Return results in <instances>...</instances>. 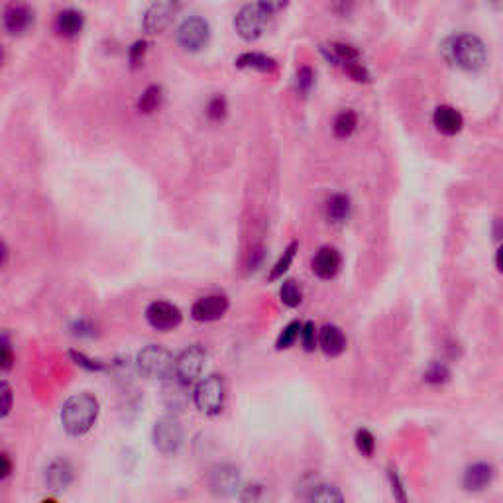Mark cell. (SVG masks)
I'll return each mask as SVG.
<instances>
[{
  "instance_id": "b9f144b4",
  "label": "cell",
  "mask_w": 503,
  "mask_h": 503,
  "mask_svg": "<svg viewBox=\"0 0 503 503\" xmlns=\"http://www.w3.org/2000/svg\"><path fill=\"white\" fill-rule=\"evenodd\" d=\"M0 458H2V464H4V466H2V474H0V477L6 480V477L10 476V472H12V462H10L9 454H2Z\"/></svg>"
},
{
  "instance_id": "603a6c76",
  "label": "cell",
  "mask_w": 503,
  "mask_h": 503,
  "mask_svg": "<svg viewBox=\"0 0 503 503\" xmlns=\"http://www.w3.org/2000/svg\"><path fill=\"white\" fill-rule=\"evenodd\" d=\"M305 503H344V495L334 484H316L309 490Z\"/></svg>"
},
{
  "instance_id": "1f68e13d",
  "label": "cell",
  "mask_w": 503,
  "mask_h": 503,
  "mask_svg": "<svg viewBox=\"0 0 503 503\" xmlns=\"http://www.w3.org/2000/svg\"><path fill=\"white\" fill-rule=\"evenodd\" d=\"M226 111H228V104H226V99L222 94H214L213 99L209 101V104H206V116L214 120V122L224 118Z\"/></svg>"
},
{
  "instance_id": "e575fe53",
  "label": "cell",
  "mask_w": 503,
  "mask_h": 503,
  "mask_svg": "<svg viewBox=\"0 0 503 503\" xmlns=\"http://www.w3.org/2000/svg\"><path fill=\"white\" fill-rule=\"evenodd\" d=\"M299 338H301V344H303V348L307 350V352H311V350L316 348V342H319V338H316V326L315 323H305L303 324V328H301V334H299Z\"/></svg>"
},
{
  "instance_id": "836d02e7",
  "label": "cell",
  "mask_w": 503,
  "mask_h": 503,
  "mask_svg": "<svg viewBox=\"0 0 503 503\" xmlns=\"http://www.w3.org/2000/svg\"><path fill=\"white\" fill-rule=\"evenodd\" d=\"M448 375H451L448 367L441 364V362H435L425 372V382H429V384H443V382L448 380Z\"/></svg>"
},
{
  "instance_id": "e0dca14e",
  "label": "cell",
  "mask_w": 503,
  "mask_h": 503,
  "mask_svg": "<svg viewBox=\"0 0 503 503\" xmlns=\"http://www.w3.org/2000/svg\"><path fill=\"white\" fill-rule=\"evenodd\" d=\"M433 122L438 132H443L446 136H454L458 134L464 126V118L462 114L454 106H448V104H443L438 106L433 114Z\"/></svg>"
},
{
  "instance_id": "8992f818",
  "label": "cell",
  "mask_w": 503,
  "mask_h": 503,
  "mask_svg": "<svg viewBox=\"0 0 503 503\" xmlns=\"http://www.w3.org/2000/svg\"><path fill=\"white\" fill-rule=\"evenodd\" d=\"M270 16L272 14L265 10L264 2L246 4V6H242L238 10V14L234 18V28H236L240 38H244L246 42H254V40H258L262 35L265 22H267Z\"/></svg>"
},
{
  "instance_id": "5b68a950",
  "label": "cell",
  "mask_w": 503,
  "mask_h": 503,
  "mask_svg": "<svg viewBox=\"0 0 503 503\" xmlns=\"http://www.w3.org/2000/svg\"><path fill=\"white\" fill-rule=\"evenodd\" d=\"M224 380L221 375H209L203 382H199L193 392V401H195L197 409L205 415H219L224 407Z\"/></svg>"
},
{
  "instance_id": "52a82bcc",
  "label": "cell",
  "mask_w": 503,
  "mask_h": 503,
  "mask_svg": "<svg viewBox=\"0 0 503 503\" xmlns=\"http://www.w3.org/2000/svg\"><path fill=\"white\" fill-rule=\"evenodd\" d=\"M206 484L216 497H232L242 492V474L234 464H216L209 470Z\"/></svg>"
},
{
  "instance_id": "4316f807",
  "label": "cell",
  "mask_w": 503,
  "mask_h": 503,
  "mask_svg": "<svg viewBox=\"0 0 503 503\" xmlns=\"http://www.w3.org/2000/svg\"><path fill=\"white\" fill-rule=\"evenodd\" d=\"M299 244L297 242H291L289 246L285 248V252L282 254V258L277 260V264L273 265L272 272H270V282H275V280H280L283 273L289 270L291 262H293V258H295V252H297Z\"/></svg>"
},
{
  "instance_id": "277c9868",
  "label": "cell",
  "mask_w": 503,
  "mask_h": 503,
  "mask_svg": "<svg viewBox=\"0 0 503 503\" xmlns=\"http://www.w3.org/2000/svg\"><path fill=\"white\" fill-rule=\"evenodd\" d=\"M183 438H185V433H183V426H181L177 417L165 415V417L155 421L154 431H152V441H154V446L160 454H163V456L177 454L181 446H183Z\"/></svg>"
},
{
  "instance_id": "4fadbf2b",
  "label": "cell",
  "mask_w": 503,
  "mask_h": 503,
  "mask_svg": "<svg viewBox=\"0 0 503 503\" xmlns=\"http://www.w3.org/2000/svg\"><path fill=\"white\" fill-rule=\"evenodd\" d=\"M495 470L492 464L487 462H476L466 468L464 477H462V486L466 492H484L486 487H490V484L494 482Z\"/></svg>"
},
{
  "instance_id": "d4e9b609",
  "label": "cell",
  "mask_w": 503,
  "mask_h": 503,
  "mask_svg": "<svg viewBox=\"0 0 503 503\" xmlns=\"http://www.w3.org/2000/svg\"><path fill=\"white\" fill-rule=\"evenodd\" d=\"M350 214V199L346 195H333L326 203V216L333 222H344Z\"/></svg>"
},
{
  "instance_id": "f1b7e54d",
  "label": "cell",
  "mask_w": 503,
  "mask_h": 503,
  "mask_svg": "<svg viewBox=\"0 0 503 503\" xmlns=\"http://www.w3.org/2000/svg\"><path fill=\"white\" fill-rule=\"evenodd\" d=\"M301 328H303V324L299 323V321H293V323H289L285 328L282 331V334L277 336V342H275V348L277 350H285V348H291L293 344H295V341L299 338V334H301Z\"/></svg>"
},
{
  "instance_id": "ab89813d",
  "label": "cell",
  "mask_w": 503,
  "mask_h": 503,
  "mask_svg": "<svg viewBox=\"0 0 503 503\" xmlns=\"http://www.w3.org/2000/svg\"><path fill=\"white\" fill-rule=\"evenodd\" d=\"M344 71H346L354 81H358V83H367V81H370V73H367V69L364 67L362 63H352L348 67H344Z\"/></svg>"
},
{
  "instance_id": "484cf974",
  "label": "cell",
  "mask_w": 503,
  "mask_h": 503,
  "mask_svg": "<svg viewBox=\"0 0 503 503\" xmlns=\"http://www.w3.org/2000/svg\"><path fill=\"white\" fill-rule=\"evenodd\" d=\"M356 126H358V116H356V112L354 111L338 112V114H336V118H334V124H333L334 136L336 138L352 136V132L356 130Z\"/></svg>"
},
{
  "instance_id": "30bf717a",
  "label": "cell",
  "mask_w": 503,
  "mask_h": 503,
  "mask_svg": "<svg viewBox=\"0 0 503 503\" xmlns=\"http://www.w3.org/2000/svg\"><path fill=\"white\" fill-rule=\"evenodd\" d=\"M181 319L183 315H181L179 307H175L170 301H154L145 309V321L150 323L152 328L162 331V333L177 328L181 324Z\"/></svg>"
},
{
  "instance_id": "9a60e30c",
  "label": "cell",
  "mask_w": 503,
  "mask_h": 503,
  "mask_svg": "<svg viewBox=\"0 0 503 503\" xmlns=\"http://www.w3.org/2000/svg\"><path fill=\"white\" fill-rule=\"evenodd\" d=\"M2 22H4V28L9 34H24L28 28L34 24V10L28 4H10L9 9L4 10Z\"/></svg>"
},
{
  "instance_id": "ffe728a7",
  "label": "cell",
  "mask_w": 503,
  "mask_h": 503,
  "mask_svg": "<svg viewBox=\"0 0 503 503\" xmlns=\"http://www.w3.org/2000/svg\"><path fill=\"white\" fill-rule=\"evenodd\" d=\"M323 53L328 60H333L336 65H342V67H348L352 63H360V52L348 43L334 42L328 48H323Z\"/></svg>"
},
{
  "instance_id": "f546056e",
  "label": "cell",
  "mask_w": 503,
  "mask_h": 503,
  "mask_svg": "<svg viewBox=\"0 0 503 503\" xmlns=\"http://www.w3.org/2000/svg\"><path fill=\"white\" fill-rule=\"evenodd\" d=\"M387 480H389V487H392L393 499L397 503H409V495H407V487L401 480L399 472L395 468L387 470Z\"/></svg>"
},
{
  "instance_id": "ee69618b",
  "label": "cell",
  "mask_w": 503,
  "mask_h": 503,
  "mask_svg": "<svg viewBox=\"0 0 503 503\" xmlns=\"http://www.w3.org/2000/svg\"><path fill=\"white\" fill-rule=\"evenodd\" d=\"M495 264L499 267V272H503V244L497 250V256H495Z\"/></svg>"
},
{
  "instance_id": "83f0119b",
  "label": "cell",
  "mask_w": 503,
  "mask_h": 503,
  "mask_svg": "<svg viewBox=\"0 0 503 503\" xmlns=\"http://www.w3.org/2000/svg\"><path fill=\"white\" fill-rule=\"evenodd\" d=\"M280 297H282V301L287 307H299L301 301H303V291H301V287L297 285V282L287 280V282H283L282 287H280Z\"/></svg>"
},
{
  "instance_id": "4dcf8cb0",
  "label": "cell",
  "mask_w": 503,
  "mask_h": 503,
  "mask_svg": "<svg viewBox=\"0 0 503 503\" xmlns=\"http://www.w3.org/2000/svg\"><path fill=\"white\" fill-rule=\"evenodd\" d=\"M354 443H356V448L362 452V456L370 458L375 451V438L374 435L367 431V429H358L356 431V436H354Z\"/></svg>"
},
{
  "instance_id": "7a4b0ae2",
  "label": "cell",
  "mask_w": 503,
  "mask_h": 503,
  "mask_svg": "<svg viewBox=\"0 0 503 503\" xmlns=\"http://www.w3.org/2000/svg\"><path fill=\"white\" fill-rule=\"evenodd\" d=\"M448 57L458 67L466 69V71H477V69H482L486 65V45H484V42L477 35H456L448 43Z\"/></svg>"
},
{
  "instance_id": "5bb4252c",
  "label": "cell",
  "mask_w": 503,
  "mask_h": 503,
  "mask_svg": "<svg viewBox=\"0 0 503 503\" xmlns=\"http://www.w3.org/2000/svg\"><path fill=\"white\" fill-rule=\"evenodd\" d=\"M73 480H75V470H73L67 458H55L45 468V484L52 492L65 490V487L73 484Z\"/></svg>"
},
{
  "instance_id": "2e32d148",
  "label": "cell",
  "mask_w": 503,
  "mask_h": 503,
  "mask_svg": "<svg viewBox=\"0 0 503 503\" xmlns=\"http://www.w3.org/2000/svg\"><path fill=\"white\" fill-rule=\"evenodd\" d=\"M341 254L334 248L324 246L313 258V272L321 280H333L336 273L341 272Z\"/></svg>"
},
{
  "instance_id": "8d00e7d4",
  "label": "cell",
  "mask_w": 503,
  "mask_h": 503,
  "mask_svg": "<svg viewBox=\"0 0 503 503\" xmlns=\"http://www.w3.org/2000/svg\"><path fill=\"white\" fill-rule=\"evenodd\" d=\"M262 497H264V490L258 484L242 487L240 492V503H262Z\"/></svg>"
},
{
  "instance_id": "60d3db41",
  "label": "cell",
  "mask_w": 503,
  "mask_h": 503,
  "mask_svg": "<svg viewBox=\"0 0 503 503\" xmlns=\"http://www.w3.org/2000/svg\"><path fill=\"white\" fill-rule=\"evenodd\" d=\"M0 397H2V407H0L2 411L0 413H2V417H6L10 409H12V389H10V385L6 382L0 384Z\"/></svg>"
},
{
  "instance_id": "74e56055",
  "label": "cell",
  "mask_w": 503,
  "mask_h": 503,
  "mask_svg": "<svg viewBox=\"0 0 503 503\" xmlns=\"http://www.w3.org/2000/svg\"><path fill=\"white\" fill-rule=\"evenodd\" d=\"M0 350H2V370L9 372L10 367L14 366V354H12V346L9 342V334H2V341H0Z\"/></svg>"
},
{
  "instance_id": "d590c367",
  "label": "cell",
  "mask_w": 503,
  "mask_h": 503,
  "mask_svg": "<svg viewBox=\"0 0 503 503\" xmlns=\"http://www.w3.org/2000/svg\"><path fill=\"white\" fill-rule=\"evenodd\" d=\"M145 52H148V42H144V40H138V42H134L132 45H130L128 57H130V63H132V67L142 65V61H144L145 57Z\"/></svg>"
},
{
  "instance_id": "ba28073f",
  "label": "cell",
  "mask_w": 503,
  "mask_h": 503,
  "mask_svg": "<svg viewBox=\"0 0 503 503\" xmlns=\"http://www.w3.org/2000/svg\"><path fill=\"white\" fill-rule=\"evenodd\" d=\"M206 364V350L199 344L187 346L181 352L179 356L175 358V377L179 380L181 384H193L197 382Z\"/></svg>"
},
{
  "instance_id": "d6986e66",
  "label": "cell",
  "mask_w": 503,
  "mask_h": 503,
  "mask_svg": "<svg viewBox=\"0 0 503 503\" xmlns=\"http://www.w3.org/2000/svg\"><path fill=\"white\" fill-rule=\"evenodd\" d=\"M85 28V16L83 12L75 9L61 10L55 18V32L63 38H77Z\"/></svg>"
},
{
  "instance_id": "d6a6232c",
  "label": "cell",
  "mask_w": 503,
  "mask_h": 503,
  "mask_svg": "<svg viewBox=\"0 0 503 503\" xmlns=\"http://www.w3.org/2000/svg\"><path fill=\"white\" fill-rule=\"evenodd\" d=\"M69 356H71V360H73L77 366L85 367V370H89V372H103L104 367H106L103 362L89 358V356H85L83 352H77V350H71V352H69Z\"/></svg>"
},
{
  "instance_id": "ac0fdd59",
  "label": "cell",
  "mask_w": 503,
  "mask_h": 503,
  "mask_svg": "<svg viewBox=\"0 0 503 503\" xmlns=\"http://www.w3.org/2000/svg\"><path fill=\"white\" fill-rule=\"evenodd\" d=\"M319 346L326 356H341L346 350V336L336 324H324L319 331Z\"/></svg>"
},
{
  "instance_id": "3957f363",
  "label": "cell",
  "mask_w": 503,
  "mask_h": 503,
  "mask_svg": "<svg viewBox=\"0 0 503 503\" xmlns=\"http://www.w3.org/2000/svg\"><path fill=\"white\" fill-rule=\"evenodd\" d=\"M138 372L150 380H167L175 374V358L160 344H148L136 358Z\"/></svg>"
},
{
  "instance_id": "7402d4cb",
  "label": "cell",
  "mask_w": 503,
  "mask_h": 503,
  "mask_svg": "<svg viewBox=\"0 0 503 503\" xmlns=\"http://www.w3.org/2000/svg\"><path fill=\"white\" fill-rule=\"evenodd\" d=\"M163 403H165V407L171 411L185 409V407H187V403H189L187 385L181 384L179 380L170 382V384L163 387Z\"/></svg>"
},
{
  "instance_id": "8fae6325",
  "label": "cell",
  "mask_w": 503,
  "mask_h": 503,
  "mask_svg": "<svg viewBox=\"0 0 503 503\" xmlns=\"http://www.w3.org/2000/svg\"><path fill=\"white\" fill-rule=\"evenodd\" d=\"M179 9V2H170V0L150 4V9L144 12V22H142L144 30L148 34H160L170 26L171 20L175 18Z\"/></svg>"
},
{
  "instance_id": "7c38bea8",
  "label": "cell",
  "mask_w": 503,
  "mask_h": 503,
  "mask_svg": "<svg viewBox=\"0 0 503 503\" xmlns=\"http://www.w3.org/2000/svg\"><path fill=\"white\" fill-rule=\"evenodd\" d=\"M226 311H228V299L214 293V295L197 299L191 307V316L199 323H213L226 315Z\"/></svg>"
},
{
  "instance_id": "7bdbcfd3",
  "label": "cell",
  "mask_w": 503,
  "mask_h": 503,
  "mask_svg": "<svg viewBox=\"0 0 503 503\" xmlns=\"http://www.w3.org/2000/svg\"><path fill=\"white\" fill-rule=\"evenodd\" d=\"M0 252H2V264L0 265L4 267V265H6V262H9V246H6V242H4V240L0 242Z\"/></svg>"
},
{
  "instance_id": "6da1fadb",
  "label": "cell",
  "mask_w": 503,
  "mask_h": 503,
  "mask_svg": "<svg viewBox=\"0 0 503 503\" xmlns=\"http://www.w3.org/2000/svg\"><path fill=\"white\" fill-rule=\"evenodd\" d=\"M99 399L91 393H75L61 407V423L71 436H85L99 419Z\"/></svg>"
},
{
  "instance_id": "f35d334b",
  "label": "cell",
  "mask_w": 503,
  "mask_h": 503,
  "mask_svg": "<svg viewBox=\"0 0 503 503\" xmlns=\"http://www.w3.org/2000/svg\"><path fill=\"white\" fill-rule=\"evenodd\" d=\"M315 83V73L311 67H301L297 73V85L303 93H309L311 87Z\"/></svg>"
},
{
  "instance_id": "cb8c5ba5",
  "label": "cell",
  "mask_w": 503,
  "mask_h": 503,
  "mask_svg": "<svg viewBox=\"0 0 503 503\" xmlns=\"http://www.w3.org/2000/svg\"><path fill=\"white\" fill-rule=\"evenodd\" d=\"M163 101V91L160 85H150L145 89L142 96L138 99V111L142 114H152L155 112L160 106H162Z\"/></svg>"
},
{
  "instance_id": "44dd1931",
  "label": "cell",
  "mask_w": 503,
  "mask_h": 503,
  "mask_svg": "<svg viewBox=\"0 0 503 503\" xmlns=\"http://www.w3.org/2000/svg\"><path fill=\"white\" fill-rule=\"evenodd\" d=\"M236 67L240 69H256L262 73H273L277 69V61L265 55V53L246 52L236 57Z\"/></svg>"
},
{
  "instance_id": "9c48e42d",
  "label": "cell",
  "mask_w": 503,
  "mask_h": 503,
  "mask_svg": "<svg viewBox=\"0 0 503 503\" xmlns=\"http://www.w3.org/2000/svg\"><path fill=\"white\" fill-rule=\"evenodd\" d=\"M211 38V26L205 18L189 16L181 22L177 28V42L187 52H199L203 50Z\"/></svg>"
}]
</instances>
